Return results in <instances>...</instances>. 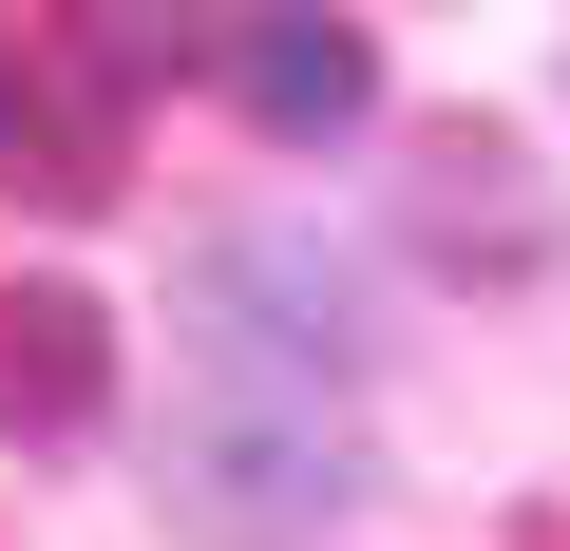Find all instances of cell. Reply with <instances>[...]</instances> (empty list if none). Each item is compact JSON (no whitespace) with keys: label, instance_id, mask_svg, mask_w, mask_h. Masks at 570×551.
Returning <instances> with one entry per match:
<instances>
[{"label":"cell","instance_id":"cell-8","mask_svg":"<svg viewBox=\"0 0 570 551\" xmlns=\"http://www.w3.org/2000/svg\"><path fill=\"white\" fill-rule=\"evenodd\" d=\"M532 551H551V532H532Z\"/></svg>","mask_w":570,"mask_h":551},{"label":"cell","instance_id":"cell-1","mask_svg":"<svg viewBox=\"0 0 570 551\" xmlns=\"http://www.w3.org/2000/svg\"><path fill=\"white\" fill-rule=\"evenodd\" d=\"M190 343H209V400H343L381 381V305L324 228H209L190 247Z\"/></svg>","mask_w":570,"mask_h":551},{"label":"cell","instance_id":"cell-3","mask_svg":"<svg viewBox=\"0 0 570 551\" xmlns=\"http://www.w3.org/2000/svg\"><path fill=\"white\" fill-rule=\"evenodd\" d=\"M400 228H419V266H456V286H475V266H494V286H532V266L570 247V209L532 190V152L513 134H419V171H400Z\"/></svg>","mask_w":570,"mask_h":551},{"label":"cell","instance_id":"cell-6","mask_svg":"<svg viewBox=\"0 0 570 551\" xmlns=\"http://www.w3.org/2000/svg\"><path fill=\"white\" fill-rule=\"evenodd\" d=\"M96 400H115L96 286H0V437H77Z\"/></svg>","mask_w":570,"mask_h":551},{"label":"cell","instance_id":"cell-2","mask_svg":"<svg viewBox=\"0 0 570 551\" xmlns=\"http://www.w3.org/2000/svg\"><path fill=\"white\" fill-rule=\"evenodd\" d=\"M171 494L228 532H324V513H362V456L305 400H209V419H171Z\"/></svg>","mask_w":570,"mask_h":551},{"label":"cell","instance_id":"cell-4","mask_svg":"<svg viewBox=\"0 0 570 551\" xmlns=\"http://www.w3.org/2000/svg\"><path fill=\"white\" fill-rule=\"evenodd\" d=\"M228 96H247V134L324 152V134L381 115V39L343 20V0H247V20H228Z\"/></svg>","mask_w":570,"mask_h":551},{"label":"cell","instance_id":"cell-5","mask_svg":"<svg viewBox=\"0 0 570 551\" xmlns=\"http://www.w3.org/2000/svg\"><path fill=\"white\" fill-rule=\"evenodd\" d=\"M0 171H20L39 209H115V96L39 39H0Z\"/></svg>","mask_w":570,"mask_h":551},{"label":"cell","instance_id":"cell-7","mask_svg":"<svg viewBox=\"0 0 570 551\" xmlns=\"http://www.w3.org/2000/svg\"><path fill=\"white\" fill-rule=\"evenodd\" d=\"M190 58H209V0H77V77L96 96H153Z\"/></svg>","mask_w":570,"mask_h":551}]
</instances>
